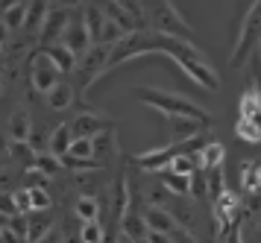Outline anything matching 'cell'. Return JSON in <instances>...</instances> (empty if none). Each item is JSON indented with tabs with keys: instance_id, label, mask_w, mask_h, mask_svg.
<instances>
[{
	"instance_id": "cell-1",
	"label": "cell",
	"mask_w": 261,
	"mask_h": 243,
	"mask_svg": "<svg viewBox=\"0 0 261 243\" xmlns=\"http://www.w3.org/2000/svg\"><path fill=\"white\" fill-rule=\"evenodd\" d=\"M147 53H165L170 56V62H176L182 73L188 76L194 85H202L205 91H217L220 88V79L214 73L212 62L205 59L202 50L191 44L188 38H179V35H167V33H155V30H135V33H126L118 44L109 50V59L103 65V76L112 73V70L123 65V62H132V59H141Z\"/></svg>"
},
{
	"instance_id": "cell-2",
	"label": "cell",
	"mask_w": 261,
	"mask_h": 243,
	"mask_svg": "<svg viewBox=\"0 0 261 243\" xmlns=\"http://www.w3.org/2000/svg\"><path fill=\"white\" fill-rule=\"evenodd\" d=\"M135 97H138L144 105L155 109L159 115H165V117H191V120H197L200 126L212 129V115H208L202 105L191 103L188 97H182V94H170V91H162V88H135Z\"/></svg>"
},
{
	"instance_id": "cell-3",
	"label": "cell",
	"mask_w": 261,
	"mask_h": 243,
	"mask_svg": "<svg viewBox=\"0 0 261 243\" xmlns=\"http://www.w3.org/2000/svg\"><path fill=\"white\" fill-rule=\"evenodd\" d=\"M258 6H261V0H252L249 9L244 12L235 50H232V68H244L249 62V56L255 53V47H258Z\"/></svg>"
},
{
	"instance_id": "cell-4",
	"label": "cell",
	"mask_w": 261,
	"mask_h": 243,
	"mask_svg": "<svg viewBox=\"0 0 261 243\" xmlns=\"http://www.w3.org/2000/svg\"><path fill=\"white\" fill-rule=\"evenodd\" d=\"M109 50L112 47H106V44H91L83 56L76 59L73 73L80 76V85H73V91H80V97L103 76V65H106V59H109Z\"/></svg>"
},
{
	"instance_id": "cell-5",
	"label": "cell",
	"mask_w": 261,
	"mask_h": 243,
	"mask_svg": "<svg viewBox=\"0 0 261 243\" xmlns=\"http://www.w3.org/2000/svg\"><path fill=\"white\" fill-rule=\"evenodd\" d=\"M27 79L33 85V91H38L44 97V94L62 79V73H59V68L50 62V56L44 50H33V53L27 56Z\"/></svg>"
},
{
	"instance_id": "cell-6",
	"label": "cell",
	"mask_w": 261,
	"mask_h": 243,
	"mask_svg": "<svg viewBox=\"0 0 261 243\" xmlns=\"http://www.w3.org/2000/svg\"><path fill=\"white\" fill-rule=\"evenodd\" d=\"M115 126L112 120H109L106 115H100V112H91V109H85V112H80V115H73L71 120H68V132H71V141L73 138H94V135H100L103 129Z\"/></svg>"
},
{
	"instance_id": "cell-7",
	"label": "cell",
	"mask_w": 261,
	"mask_h": 243,
	"mask_svg": "<svg viewBox=\"0 0 261 243\" xmlns=\"http://www.w3.org/2000/svg\"><path fill=\"white\" fill-rule=\"evenodd\" d=\"M71 12L73 9H47L44 12V21H41V26H38V33H36V41L38 47H50V44H59V38H62V30H65V23H68V18H71Z\"/></svg>"
},
{
	"instance_id": "cell-8",
	"label": "cell",
	"mask_w": 261,
	"mask_h": 243,
	"mask_svg": "<svg viewBox=\"0 0 261 243\" xmlns=\"http://www.w3.org/2000/svg\"><path fill=\"white\" fill-rule=\"evenodd\" d=\"M59 44L71 53L73 59H80L91 47V38H88V30L83 26V18L80 15H73L71 12V18H68V23H65V30H62V38H59Z\"/></svg>"
},
{
	"instance_id": "cell-9",
	"label": "cell",
	"mask_w": 261,
	"mask_h": 243,
	"mask_svg": "<svg viewBox=\"0 0 261 243\" xmlns=\"http://www.w3.org/2000/svg\"><path fill=\"white\" fill-rule=\"evenodd\" d=\"M141 217H144L147 232H155V234H170V232L179 226V223L173 220V214H170V211L155 208V205H144V208H141Z\"/></svg>"
},
{
	"instance_id": "cell-10",
	"label": "cell",
	"mask_w": 261,
	"mask_h": 243,
	"mask_svg": "<svg viewBox=\"0 0 261 243\" xmlns=\"http://www.w3.org/2000/svg\"><path fill=\"white\" fill-rule=\"evenodd\" d=\"M44 103H47L50 112H65V109H71L76 103V91H73V82H68L62 76L47 94H44Z\"/></svg>"
},
{
	"instance_id": "cell-11",
	"label": "cell",
	"mask_w": 261,
	"mask_h": 243,
	"mask_svg": "<svg viewBox=\"0 0 261 243\" xmlns=\"http://www.w3.org/2000/svg\"><path fill=\"white\" fill-rule=\"evenodd\" d=\"M30 129H33V115L21 105V109H15L12 115H9L6 141H12V144H27V141H30Z\"/></svg>"
},
{
	"instance_id": "cell-12",
	"label": "cell",
	"mask_w": 261,
	"mask_h": 243,
	"mask_svg": "<svg viewBox=\"0 0 261 243\" xmlns=\"http://www.w3.org/2000/svg\"><path fill=\"white\" fill-rule=\"evenodd\" d=\"M223 158H226V147L220 141H205L200 150L194 152V161L200 170H214V167H223Z\"/></svg>"
},
{
	"instance_id": "cell-13",
	"label": "cell",
	"mask_w": 261,
	"mask_h": 243,
	"mask_svg": "<svg viewBox=\"0 0 261 243\" xmlns=\"http://www.w3.org/2000/svg\"><path fill=\"white\" fill-rule=\"evenodd\" d=\"M118 135H115V126H109V129H103L100 135H94L91 138V152H94V161L100 164V167H106V161L118 152Z\"/></svg>"
},
{
	"instance_id": "cell-14",
	"label": "cell",
	"mask_w": 261,
	"mask_h": 243,
	"mask_svg": "<svg viewBox=\"0 0 261 243\" xmlns=\"http://www.w3.org/2000/svg\"><path fill=\"white\" fill-rule=\"evenodd\" d=\"M118 220H120V232L126 234L129 240H141V237H147V226H144V217L138 214V208H132L129 205Z\"/></svg>"
},
{
	"instance_id": "cell-15",
	"label": "cell",
	"mask_w": 261,
	"mask_h": 243,
	"mask_svg": "<svg viewBox=\"0 0 261 243\" xmlns=\"http://www.w3.org/2000/svg\"><path fill=\"white\" fill-rule=\"evenodd\" d=\"M167 123H170V141H188L194 135L205 132V126H200L191 117H167Z\"/></svg>"
},
{
	"instance_id": "cell-16",
	"label": "cell",
	"mask_w": 261,
	"mask_h": 243,
	"mask_svg": "<svg viewBox=\"0 0 261 243\" xmlns=\"http://www.w3.org/2000/svg\"><path fill=\"white\" fill-rule=\"evenodd\" d=\"M241 117L244 120H252V123H258V105H261V94H258V85L252 82L247 91L241 94Z\"/></svg>"
},
{
	"instance_id": "cell-17",
	"label": "cell",
	"mask_w": 261,
	"mask_h": 243,
	"mask_svg": "<svg viewBox=\"0 0 261 243\" xmlns=\"http://www.w3.org/2000/svg\"><path fill=\"white\" fill-rule=\"evenodd\" d=\"M258 187H261V176H258V161H244L241 164V191L249 194V197H258Z\"/></svg>"
},
{
	"instance_id": "cell-18",
	"label": "cell",
	"mask_w": 261,
	"mask_h": 243,
	"mask_svg": "<svg viewBox=\"0 0 261 243\" xmlns=\"http://www.w3.org/2000/svg\"><path fill=\"white\" fill-rule=\"evenodd\" d=\"M38 50H44V53H47V56H50V62H53V65L59 68V73H62V76H68V73H73V65H76V59H73V56H71V53H68V50H65L62 44L38 47Z\"/></svg>"
},
{
	"instance_id": "cell-19",
	"label": "cell",
	"mask_w": 261,
	"mask_h": 243,
	"mask_svg": "<svg viewBox=\"0 0 261 243\" xmlns=\"http://www.w3.org/2000/svg\"><path fill=\"white\" fill-rule=\"evenodd\" d=\"M159 182H162V187H165L170 197H188V176L162 170V173H159Z\"/></svg>"
},
{
	"instance_id": "cell-20",
	"label": "cell",
	"mask_w": 261,
	"mask_h": 243,
	"mask_svg": "<svg viewBox=\"0 0 261 243\" xmlns=\"http://www.w3.org/2000/svg\"><path fill=\"white\" fill-rule=\"evenodd\" d=\"M71 147V132H68V123H59V126L50 132V141H47V152H53L56 158L65 155Z\"/></svg>"
},
{
	"instance_id": "cell-21",
	"label": "cell",
	"mask_w": 261,
	"mask_h": 243,
	"mask_svg": "<svg viewBox=\"0 0 261 243\" xmlns=\"http://www.w3.org/2000/svg\"><path fill=\"white\" fill-rule=\"evenodd\" d=\"M76 237H80V243H103V240H106V229H103L100 217H97V220L80 223V232H76Z\"/></svg>"
},
{
	"instance_id": "cell-22",
	"label": "cell",
	"mask_w": 261,
	"mask_h": 243,
	"mask_svg": "<svg viewBox=\"0 0 261 243\" xmlns=\"http://www.w3.org/2000/svg\"><path fill=\"white\" fill-rule=\"evenodd\" d=\"M73 214H76V220L85 223V220H97L100 217V202H97L94 197H76V202H73Z\"/></svg>"
},
{
	"instance_id": "cell-23",
	"label": "cell",
	"mask_w": 261,
	"mask_h": 243,
	"mask_svg": "<svg viewBox=\"0 0 261 243\" xmlns=\"http://www.w3.org/2000/svg\"><path fill=\"white\" fill-rule=\"evenodd\" d=\"M36 173H41V176H56V170H59L62 164H59V158L53 155V152H47V150H41V152H36L33 155V164H30Z\"/></svg>"
},
{
	"instance_id": "cell-24",
	"label": "cell",
	"mask_w": 261,
	"mask_h": 243,
	"mask_svg": "<svg viewBox=\"0 0 261 243\" xmlns=\"http://www.w3.org/2000/svg\"><path fill=\"white\" fill-rule=\"evenodd\" d=\"M27 6H30V3H18V6H12V9H6L3 15H0V18H3V23L9 26V33H21V30H24Z\"/></svg>"
},
{
	"instance_id": "cell-25",
	"label": "cell",
	"mask_w": 261,
	"mask_h": 243,
	"mask_svg": "<svg viewBox=\"0 0 261 243\" xmlns=\"http://www.w3.org/2000/svg\"><path fill=\"white\" fill-rule=\"evenodd\" d=\"M235 135L241 141H247V144H258L261 141V132H258V123H252V120H244V117H238V123H235Z\"/></svg>"
},
{
	"instance_id": "cell-26",
	"label": "cell",
	"mask_w": 261,
	"mask_h": 243,
	"mask_svg": "<svg viewBox=\"0 0 261 243\" xmlns=\"http://www.w3.org/2000/svg\"><path fill=\"white\" fill-rule=\"evenodd\" d=\"M30 191V208L33 211H50L53 208V199L44 187H27Z\"/></svg>"
},
{
	"instance_id": "cell-27",
	"label": "cell",
	"mask_w": 261,
	"mask_h": 243,
	"mask_svg": "<svg viewBox=\"0 0 261 243\" xmlns=\"http://www.w3.org/2000/svg\"><path fill=\"white\" fill-rule=\"evenodd\" d=\"M68 155H73V158H83V161H94L91 141H88V138H73L71 147H68Z\"/></svg>"
},
{
	"instance_id": "cell-28",
	"label": "cell",
	"mask_w": 261,
	"mask_h": 243,
	"mask_svg": "<svg viewBox=\"0 0 261 243\" xmlns=\"http://www.w3.org/2000/svg\"><path fill=\"white\" fill-rule=\"evenodd\" d=\"M188 197L194 199H205V173H202L200 167L188 176Z\"/></svg>"
},
{
	"instance_id": "cell-29",
	"label": "cell",
	"mask_w": 261,
	"mask_h": 243,
	"mask_svg": "<svg viewBox=\"0 0 261 243\" xmlns=\"http://www.w3.org/2000/svg\"><path fill=\"white\" fill-rule=\"evenodd\" d=\"M167 170L170 173H179V176H191L197 170V161H194V155H176L173 161L167 164Z\"/></svg>"
},
{
	"instance_id": "cell-30",
	"label": "cell",
	"mask_w": 261,
	"mask_h": 243,
	"mask_svg": "<svg viewBox=\"0 0 261 243\" xmlns=\"http://www.w3.org/2000/svg\"><path fill=\"white\" fill-rule=\"evenodd\" d=\"M167 237H170V243H197V234L191 232V229H185V226H176Z\"/></svg>"
},
{
	"instance_id": "cell-31",
	"label": "cell",
	"mask_w": 261,
	"mask_h": 243,
	"mask_svg": "<svg viewBox=\"0 0 261 243\" xmlns=\"http://www.w3.org/2000/svg\"><path fill=\"white\" fill-rule=\"evenodd\" d=\"M12 199H15V211H18V214H27V211H33L30 208V191H15L12 194Z\"/></svg>"
},
{
	"instance_id": "cell-32",
	"label": "cell",
	"mask_w": 261,
	"mask_h": 243,
	"mask_svg": "<svg viewBox=\"0 0 261 243\" xmlns=\"http://www.w3.org/2000/svg\"><path fill=\"white\" fill-rule=\"evenodd\" d=\"M220 240H223V243H244V226H241V223H235V226H232V229L220 237Z\"/></svg>"
},
{
	"instance_id": "cell-33",
	"label": "cell",
	"mask_w": 261,
	"mask_h": 243,
	"mask_svg": "<svg viewBox=\"0 0 261 243\" xmlns=\"http://www.w3.org/2000/svg\"><path fill=\"white\" fill-rule=\"evenodd\" d=\"M9 38H12V33H9V26L3 23V18H0V47L9 44Z\"/></svg>"
},
{
	"instance_id": "cell-34",
	"label": "cell",
	"mask_w": 261,
	"mask_h": 243,
	"mask_svg": "<svg viewBox=\"0 0 261 243\" xmlns=\"http://www.w3.org/2000/svg\"><path fill=\"white\" fill-rule=\"evenodd\" d=\"M147 243H170L167 234H155V232H147Z\"/></svg>"
},
{
	"instance_id": "cell-35",
	"label": "cell",
	"mask_w": 261,
	"mask_h": 243,
	"mask_svg": "<svg viewBox=\"0 0 261 243\" xmlns=\"http://www.w3.org/2000/svg\"><path fill=\"white\" fill-rule=\"evenodd\" d=\"M112 243H135V240H129V237H126V234H123V232H118V234H115V240H112Z\"/></svg>"
},
{
	"instance_id": "cell-36",
	"label": "cell",
	"mask_w": 261,
	"mask_h": 243,
	"mask_svg": "<svg viewBox=\"0 0 261 243\" xmlns=\"http://www.w3.org/2000/svg\"><path fill=\"white\" fill-rule=\"evenodd\" d=\"M6 91V82H3V76H0V94Z\"/></svg>"
},
{
	"instance_id": "cell-37",
	"label": "cell",
	"mask_w": 261,
	"mask_h": 243,
	"mask_svg": "<svg viewBox=\"0 0 261 243\" xmlns=\"http://www.w3.org/2000/svg\"><path fill=\"white\" fill-rule=\"evenodd\" d=\"M41 3H59V0H41Z\"/></svg>"
},
{
	"instance_id": "cell-38",
	"label": "cell",
	"mask_w": 261,
	"mask_h": 243,
	"mask_svg": "<svg viewBox=\"0 0 261 243\" xmlns=\"http://www.w3.org/2000/svg\"><path fill=\"white\" fill-rule=\"evenodd\" d=\"M0 240H3V234H0Z\"/></svg>"
}]
</instances>
